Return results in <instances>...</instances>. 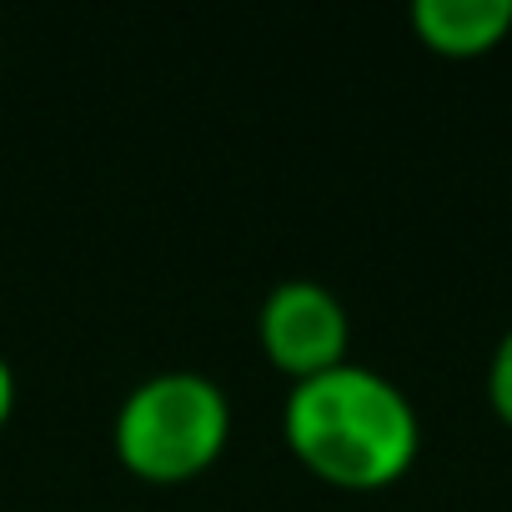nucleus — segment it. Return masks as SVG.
Returning <instances> with one entry per match:
<instances>
[{
	"label": "nucleus",
	"mask_w": 512,
	"mask_h": 512,
	"mask_svg": "<svg viewBox=\"0 0 512 512\" xmlns=\"http://www.w3.org/2000/svg\"><path fill=\"white\" fill-rule=\"evenodd\" d=\"M282 442L322 487L387 492L417 467L422 417L387 372L342 362L312 382L287 387Z\"/></svg>",
	"instance_id": "nucleus-1"
},
{
	"label": "nucleus",
	"mask_w": 512,
	"mask_h": 512,
	"mask_svg": "<svg viewBox=\"0 0 512 512\" xmlns=\"http://www.w3.org/2000/svg\"><path fill=\"white\" fill-rule=\"evenodd\" d=\"M236 432L231 397L216 377L171 367L136 382L111 422L116 462L146 487H186L206 477Z\"/></svg>",
	"instance_id": "nucleus-2"
},
{
	"label": "nucleus",
	"mask_w": 512,
	"mask_h": 512,
	"mask_svg": "<svg viewBox=\"0 0 512 512\" xmlns=\"http://www.w3.org/2000/svg\"><path fill=\"white\" fill-rule=\"evenodd\" d=\"M256 347L277 377L297 387L352 362V317L332 287L287 277L256 307Z\"/></svg>",
	"instance_id": "nucleus-3"
},
{
	"label": "nucleus",
	"mask_w": 512,
	"mask_h": 512,
	"mask_svg": "<svg viewBox=\"0 0 512 512\" xmlns=\"http://www.w3.org/2000/svg\"><path fill=\"white\" fill-rule=\"evenodd\" d=\"M407 21L422 51L442 61H477L512 36V0H417Z\"/></svg>",
	"instance_id": "nucleus-4"
},
{
	"label": "nucleus",
	"mask_w": 512,
	"mask_h": 512,
	"mask_svg": "<svg viewBox=\"0 0 512 512\" xmlns=\"http://www.w3.org/2000/svg\"><path fill=\"white\" fill-rule=\"evenodd\" d=\"M482 392H487V407L502 427H512V327L497 337L492 357H487V377H482Z\"/></svg>",
	"instance_id": "nucleus-5"
},
{
	"label": "nucleus",
	"mask_w": 512,
	"mask_h": 512,
	"mask_svg": "<svg viewBox=\"0 0 512 512\" xmlns=\"http://www.w3.org/2000/svg\"><path fill=\"white\" fill-rule=\"evenodd\" d=\"M16 402H21L16 367H11V357H6V352H0V432L11 427V417H16Z\"/></svg>",
	"instance_id": "nucleus-6"
}]
</instances>
